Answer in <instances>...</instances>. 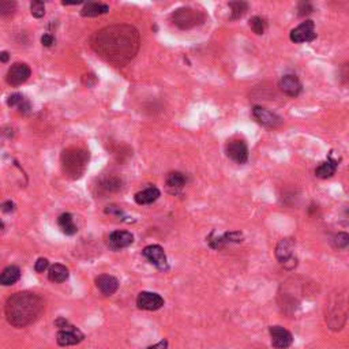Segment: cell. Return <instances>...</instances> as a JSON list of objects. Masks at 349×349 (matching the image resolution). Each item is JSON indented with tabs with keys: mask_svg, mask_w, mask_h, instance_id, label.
<instances>
[{
	"mask_svg": "<svg viewBox=\"0 0 349 349\" xmlns=\"http://www.w3.org/2000/svg\"><path fill=\"white\" fill-rule=\"evenodd\" d=\"M206 21V15L201 10L191 7L177 8L172 14V22L182 30H189L202 25Z\"/></svg>",
	"mask_w": 349,
	"mask_h": 349,
	"instance_id": "cell-5",
	"label": "cell"
},
{
	"mask_svg": "<svg viewBox=\"0 0 349 349\" xmlns=\"http://www.w3.org/2000/svg\"><path fill=\"white\" fill-rule=\"evenodd\" d=\"M95 285L101 291L102 295L111 296V295H113L117 291L119 281H117L116 277L109 276V274H101V276H98L95 278Z\"/></svg>",
	"mask_w": 349,
	"mask_h": 349,
	"instance_id": "cell-18",
	"label": "cell"
},
{
	"mask_svg": "<svg viewBox=\"0 0 349 349\" xmlns=\"http://www.w3.org/2000/svg\"><path fill=\"white\" fill-rule=\"evenodd\" d=\"M108 11V4H104V3H87L80 10V15L82 16H87V18H93V16L107 14Z\"/></svg>",
	"mask_w": 349,
	"mask_h": 349,
	"instance_id": "cell-23",
	"label": "cell"
},
{
	"mask_svg": "<svg viewBox=\"0 0 349 349\" xmlns=\"http://www.w3.org/2000/svg\"><path fill=\"white\" fill-rule=\"evenodd\" d=\"M30 13L34 18H43L45 15V4L40 0H34L30 3Z\"/></svg>",
	"mask_w": 349,
	"mask_h": 349,
	"instance_id": "cell-31",
	"label": "cell"
},
{
	"mask_svg": "<svg viewBox=\"0 0 349 349\" xmlns=\"http://www.w3.org/2000/svg\"><path fill=\"white\" fill-rule=\"evenodd\" d=\"M137 305L141 310L157 311L164 305V299L154 292H141L137 298Z\"/></svg>",
	"mask_w": 349,
	"mask_h": 349,
	"instance_id": "cell-15",
	"label": "cell"
},
{
	"mask_svg": "<svg viewBox=\"0 0 349 349\" xmlns=\"http://www.w3.org/2000/svg\"><path fill=\"white\" fill-rule=\"evenodd\" d=\"M228 6L231 8V19H233V21L240 19L243 15L247 13L248 7H250V4L246 1H231Z\"/></svg>",
	"mask_w": 349,
	"mask_h": 349,
	"instance_id": "cell-26",
	"label": "cell"
},
{
	"mask_svg": "<svg viewBox=\"0 0 349 349\" xmlns=\"http://www.w3.org/2000/svg\"><path fill=\"white\" fill-rule=\"evenodd\" d=\"M104 211H105L107 214H109V216H117V217H120V216L123 214V210H122L119 206H116V205H109V206L105 207Z\"/></svg>",
	"mask_w": 349,
	"mask_h": 349,
	"instance_id": "cell-35",
	"label": "cell"
},
{
	"mask_svg": "<svg viewBox=\"0 0 349 349\" xmlns=\"http://www.w3.org/2000/svg\"><path fill=\"white\" fill-rule=\"evenodd\" d=\"M89 162V153L80 147H70L62 153V167L71 179H79L85 174Z\"/></svg>",
	"mask_w": 349,
	"mask_h": 349,
	"instance_id": "cell-3",
	"label": "cell"
},
{
	"mask_svg": "<svg viewBox=\"0 0 349 349\" xmlns=\"http://www.w3.org/2000/svg\"><path fill=\"white\" fill-rule=\"evenodd\" d=\"M334 247L338 250H345L349 246V235L347 232H338L334 236Z\"/></svg>",
	"mask_w": 349,
	"mask_h": 349,
	"instance_id": "cell-30",
	"label": "cell"
},
{
	"mask_svg": "<svg viewBox=\"0 0 349 349\" xmlns=\"http://www.w3.org/2000/svg\"><path fill=\"white\" fill-rule=\"evenodd\" d=\"M102 189L107 190V191H119L122 189V180L119 177L115 176H111L102 180Z\"/></svg>",
	"mask_w": 349,
	"mask_h": 349,
	"instance_id": "cell-28",
	"label": "cell"
},
{
	"mask_svg": "<svg viewBox=\"0 0 349 349\" xmlns=\"http://www.w3.org/2000/svg\"><path fill=\"white\" fill-rule=\"evenodd\" d=\"M293 251H295V240L293 239L285 238L278 241L276 247V258L285 269H295L298 265V258L295 256Z\"/></svg>",
	"mask_w": 349,
	"mask_h": 349,
	"instance_id": "cell-6",
	"label": "cell"
},
{
	"mask_svg": "<svg viewBox=\"0 0 349 349\" xmlns=\"http://www.w3.org/2000/svg\"><path fill=\"white\" fill-rule=\"evenodd\" d=\"M92 48L107 62L123 65L137 55L139 34L128 25L109 26L92 37Z\"/></svg>",
	"mask_w": 349,
	"mask_h": 349,
	"instance_id": "cell-1",
	"label": "cell"
},
{
	"mask_svg": "<svg viewBox=\"0 0 349 349\" xmlns=\"http://www.w3.org/2000/svg\"><path fill=\"white\" fill-rule=\"evenodd\" d=\"M226 156L235 161L236 164H244L248 160V147L244 141L241 139H233L226 143Z\"/></svg>",
	"mask_w": 349,
	"mask_h": 349,
	"instance_id": "cell-10",
	"label": "cell"
},
{
	"mask_svg": "<svg viewBox=\"0 0 349 349\" xmlns=\"http://www.w3.org/2000/svg\"><path fill=\"white\" fill-rule=\"evenodd\" d=\"M338 167V162L333 159H327L326 161L320 162L319 165L315 169V176L319 179H329L335 174Z\"/></svg>",
	"mask_w": 349,
	"mask_h": 349,
	"instance_id": "cell-21",
	"label": "cell"
},
{
	"mask_svg": "<svg viewBox=\"0 0 349 349\" xmlns=\"http://www.w3.org/2000/svg\"><path fill=\"white\" fill-rule=\"evenodd\" d=\"M187 179L182 172H171L167 177V189L171 194H179L186 186Z\"/></svg>",
	"mask_w": 349,
	"mask_h": 349,
	"instance_id": "cell-20",
	"label": "cell"
},
{
	"mask_svg": "<svg viewBox=\"0 0 349 349\" xmlns=\"http://www.w3.org/2000/svg\"><path fill=\"white\" fill-rule=\"evenodd\" d=\"M21 278V270L18 266H8L6 269L0 273V285H4V286H10V285H14L18 280Z\"/></svg>",
	"mask_w": 349,
	"mask_h": 349,
	"instance_id": "cell-22",
	"label": "cell"
},
{
	"mask_svg": "<svg viewBox=\"0 0 349 349\" xmlns=\"http://www.w3.org/2000/svg\"><path fill=\"white\" fill-rule=\"evenodd\" d=\"M16 11V3L11 0H0V15L10 16Z\"/></svg>",
	"mask_w": 349,
	"mask_h": 349,
	"instance_id": "cell-29",
	"label": "cell"
},
{
	"mask_svg": "<svg viewBox=\"0 0 349 349\" xmlns=\"http://www.w3.org/2000/svg\"><path fill=\"white\" fill-rule=\"evenodd\" d=\"M18 108H19V111H21L22 113H28V112H29V109H30V104L28 101H26V100H25V101L22 102V104L19 105V107H18Z\"/></svg>",
	"mask_w": 349,
	"mask_h": 349,
	"instance_id": "cell-40",
	"label": "cell"
},
{
	"mask_svg": "<svg viewBox=\"0 0 349 349\" xmlns=\"http://www.w3.org/2000/svg\"><path fill=\"white\" fill-rule=\"evenodd\" d=\"M142 254L145 256L147 261L150 262L152 265H154L157 269L160 270H168V259L167 255L164 253V248L159 246V244H152V246H147L143 248Z\"/></svg>",
	"mask_w": 349,
	"mask_h": 349,
	"instance_id": "cell-12",
	"label": "cell"
},
{
	"mask_svg": "<svg viewBox=\"0 0 349 349\" xmlns=\"http://www.w3.org/2000/svg\"><path fill=\"white\" fill-rule=\"evenodd\" d=\"M243 239H244L243 233L239 232V231H233V232L222 233L220 236H214V233L211 232L206 240L213 250H220V248L225 247L228 244L240 243V241H243Z\"/></svg>",
	"mask_w": 349,
	"mask_h": 349,
	"instance_id": "cell-11",
	"label": "cell"
},
{
	"mask_svg": "<svg viewBox=\"0 0 349 349\" xmlns=\"http://www.w3.org/2000/svg\"><path fill=\"white\" fill-rule=\"evenodd\" d=\"M270 337H271V345L276 349H286L289 348L293 342V337H292L291 332L286 330L283 326H270L269 327Z\"/></svg>",
	"mask_w": 349,
	"mask_h": 349,
	"instance_id": "cell-13",
	"label": "cell"
},
{
	"mask_svg": "<svg viewBox=\"0 0 349 349\" xmlns=\"http://www.w3.org/2000/svg\"><path fill=\"white\" fill-rule=\"evenodd\" d=\"M82 82H83L86 86H95V82H97V78H95V74H86V75H83Z\"/></svg>",
	"mask_w": 349,
	"mask_h": 349,
	"instance_id": "cell-36",
	"label": "cell"
},
{
	"mask_svg": "<svg viewBox=\"0 0 349 349\" xmlns=\"http://www.w3.org/2000/svg\"><path fill=\"white\" fill-rule=\"evenodd\" d=\"M14 209H15V204L14 202H11V201L3 202V204L0 205V210L3 211V213H11V211H14Z\"/></svg>",
	"mask_w": 349,
	"mask_h": 349,
	"instance_id": "cell-37",
	"label": "cell"
},
{
	"mask_svg": "<svg viewBox=\"0 0 349 349\" xmlns=\"http://www.w3.org/2000/svg\"><path fill=\"white\" fill-rule=\"evenodd\" d=\"M85 334L80 332L79 329L73 326L70 322L65 325L63 329L59 330L58 335H56V341L60 347H71V345H77L80 341H83Z\"/></svg>",
	"mask_w": 349,
	"mask_h": 349,
	"instance_id": "cell-8",
	"label": "cell"
},
{
	"mask_svg": "<svg viewBox=\"0 0 349 349\" xmlns=\"http://www.w3.org/2000/svg\"><path fill=\"white\" fill-rule=\"evenodd\" d=\"M58 224L62 229V232L65 233L67 236H73L78 232V228L75 225L73 216L70 213H63L62 216H59Z\"/></svg>",
	"mask_w": 349,
	"mask_h": 349,
	"instance_id": "cell-25",
	"label": "cell"
},
{
	"mask_svg": "<svg viewBox=\"0 0 349 349\" xmlns=\"http://www.w3.org/2000/svg\"><path fill=\"white\" fill-rule=\"evenodd\" d=\"M45 303L41 296L30 292L15 293L7 300L6 317L15 327H25L33 323L43 314Z\"/></svg>",
	"mask_w": 349,
	"mask_h": 349,
	"instance_id": "cell-2",
	"label": "cell"
},
{
	"mask_svg": "<svg viewBox=\"0 0 349 349\" xmlns=\"http://www.w3.org/2000/svg\"><path fill=\"white\" fill-rule=\"evenodd\" d=\"M53 43H55V38H53L52 34H44V36L41 37V44H43L44 47H47V48L52 47Z\"/></svg>",
	"mask_w": 349,
	"mask_h": 349,
	"instance_id": "cell-38",
	"label": "cell"
},
{
	"mask_svg": "<svg viewBox=\"0 0 349 349\" xmlns=\"http://www.w3.org/2000/svg\"><path fill=\"white\" fill-rule=\"evenodd\" d=\"M8 59H10L8 52H0V63H7Z\"/></svg>",
	"mask_w": 349,
	"mask_h": 349,
	"instance_id": "cell-41",
	"label": "cell"
},
{
	"mask_svg": "<svg viewBox=\"0 0 349 349\" xmlns=\"http://www.w3.org/2000/svg\"><path fill=\"white\" fill-rule=\"evenodd\" d=\"M253 116L255 117V120L258 123L268 128H278L284 122L283 119L276 115L274 112L263 108V107H259V105H255L253 108Z\"/></svg>",
	"mask_w": 349,
	"mask_h": 349,
	"instance_id": "cell-9",
	"label": "cell"
},
{
	"mask_svg": "<svg viewBox=\"0 0 349 349\" xmlns=\"http://www.w3.org/2000/svg\"><path fill=\"white\" fill-rule=\"evenodd\" d=\"M48 268H49V262L47 258H38L36 265H34V269H36L37 273H44Z\"/></svg>",
	"mask_w": 349,
	"mask_h": 349,
	"instance_id": "cell-34",
	"label": "cell"
},
{
	"mask_svg": "<svg viewBox=\"0 0 349 349\" xmlns=\"http://www.w3.org/2000/svg\"><path fill=\"white\" fill-rule=\"evenodd\" d=\"M314 11V7L311 3H308V1H301L300 4H299V15L300 16H304V15H308L311 14Z\"/></svg>",
	"mask_w": 349,
	"mask_h": 349,
	"instance_id": "cell-33",
	"label": "cell"
},
{
	"mask_svg": "<svg viewBox=\"0 0 349 349\" xmlns=\"http://www.w3.org/2000/svg\"><path fill=\"white\" fill-rule=\"evenodd\" d=\"M160 190L152 186V187H147V189L137 192L135 196H134V199H135V202L138 205H150L153 202H156L160 198Z\"/></svg>",
	"mask_w": 349,
	"mask_h": 349,
	"instance_id": "cell-19",
	"label": "cell"
},
{
	"mask_svg": "<svg viewBox=\"0 0 349 349\" xmlns=\"http://www.w3.org/2000/svg\"><path fill=\"white\" fill-rule=\"evenodd\" d=\"M32 70L26 63H15L7 71V82L13 86H19L29 79Z\"/></svg>",
	"mask_w": 349,
	"mask_h": 349,
	"instance_id": "cell-14",
	"label": "cell"
},
{
	"mask_svg": "<svg viewBox=\"0 0 349 349\" xmlns=\"http://www.w3.org/2000/svg\"><path fill=\"white\" fill-rule=\"evenodd\" d=\"M147 349H168V341L167 340H161L160 342L154 344V345L149 347Z\"/></svg>",
	"mask_w": 349,
	"mask_h": 349,
	"instance_id": "cell-39",
	"label": "cell"
},
{
	"mask_svg": "<svg viewBox=\"0 0 349 349\" xmlns=\"http://www.w3.org/2000/svg\"><path fill=\"white\" fill-rule=\"evenodd\" d=\"M248 25H250L251 30L258 36H262L268 29V22L265 21L262 16H253L250 19V22H248Z\"/></svg>",
	"mask_w": 349,
	"mask_h": 349,
	"instance_id": "cell-27",
	"label": "cell"
},
{
	"mask_svg": "<svg viewBox=\"0 0 349 349\" xmlns=\"http://www.w3.org/2000/svg\"><path fill=\"white\" fill-rule=\"evenodd\" d=\"M70 276V271L65 268L64 265H60V263H55L52 265L49 270H48V278L51 280L52 283H64L65 280Z\"/></svg>",
	"mask_w": 349,
	"mask_h": 349,
	"instance_id": "cell-24",
	"label": "cell"
},
{
	"mask_svg": "<svg viewBox=\"0 0 349 349\" xmlns=\"http://www.w3.org/2000/svg\"><path fill=\"white\" fill-rule=\"evenodd\" d=\"M291 41L295 44L301 43H311L317 38V33H315V23L311 19L301 22L298 28L292 29L291 34H289Z\"/></svg>",
	"mask_w": 349,
	"mask_h": 349,
	"instance_id": "cell-7",
	"label": "cell"
},
{
	"mask_svg": "<svg viewBox=\"0 0 349 349\" xmlns=\"http://www.w3.org/2000/svg\"><path fill=\"white\" fill-rule=\"evenodd\" d=\"M278 87L283 92L284 95H289V97H298L301 93V82L296 75L293 74H286L278 82Z\"/></svg>",
	"mask_w": 349,
	"mask_h": 349,
	"instance_id": "cell-16",
	"label": "cell"
},
{
	"mask_svg": "<svg viewBox=\"0 0 349 349\" xmlns=\"http://www.w3.org/2000/svg\"><path fill=\"white\" fill-rule=\"evenodd\" d=\"M23 101H25V98H23V95L21 93H14V95H11L7 98V105L11 107V108H14V107H19Z\"/></svg>",
	"mask_w": 349,
	"mask_h": 349,
	"instance_id": "cell-32",
	"label": "cell"
},
{
	"mask_svg": "<svg viewBox=\"0 0 349 349\" xmlns=\"http://www.w3.org/2000/svg\"><path fill=\"white\" fill-rule=\"evenodd\" d=\"M132 241H134V236L131 232H128V231H115V232L109 235L108 244L112 250L117 251V250H122V248L130 247Z\"/></svg>",
	"mask_w": 349,
	"mask_h": 349,
	"instance_id": "cell-17",
	"label": "cell"
},
{
	"mask_svg": "<svg viewBox=\"0 0 349 349\" xmlns=\"http://www.w3.org/2000/svg\"><path fill=\"white\" fill-rule=\"evenodd\" d=\"M347 320V295L338 292L330 298L326 307V322L333 330H340Z\"/></svg>",
	"mask_w": 349,
	"mask_h": 349,
	"instance_id": "cell-4",
	"label": "cell"
}]
</instances>
